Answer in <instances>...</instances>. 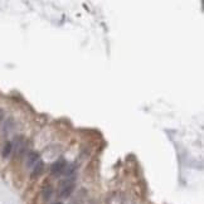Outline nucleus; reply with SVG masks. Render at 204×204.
I'll return each mask as SVG.
<instances>
[{"label":"nucleus","mask_w":204,"mask_h":204,"mask_svg":"<svg viewBox=\"0 0 204 204\" xmlns=\"http://www.w3.org/2000/svg\"><path fill=\"white\" fill-rule=\"evenodd\" d=\"M51 195H52V188H51V186L44 188V189H43V199H44V200H48V199L51 198Z\"/></svg>","instance_id":"6"},{"label":"nucleus","mask_w":204,"mask_h":204,"mask_svg":"<svg viewBox=\"0 0 204 204\" xmlns=\"http://www.w3.org/2000/svg\"><path fill=\"white\" fill-rule=\"evenodd\" d=\"M39 161H40V156H39V154L35 153V151H32V153H29L28 156H27L25 166H27L28 169H33V168H34Z\"/></svg>","instance_id":"1"},{"label":"nucleus","mask_w":204,"mask_h":204,"mask_svg":"<svg viewBox=\"0 0 204 204\" xmlns=\"http://www.w3.org/2000/svg\"><path fill=\"white\" fill-rule=\"evenodd\" d=\"M66 166H67L66 161H64L63 159H61V160L56 161V163L52 165V168H51V173H52L53 175H59V174L63 173V170L66 169Z\"/></svg>","instance_id":"2"},{"label":"nucleus","mask_w":204,"mask_h":204,"mask_svg":"<svg viewBox=\"0 0 204 204\" xmlns=\"http://www.w3.org/2000/svg\"><path fill=\"white\" fill-rule=\"evenodd\" d=\"M73 189H74V185H69V186L62 188V190H61V198H68L72 194Z\"/></svg>","instance_id":"3"},{"label":"nucleus","mask_w":204,"mask_h":204,"mask_svg":"<svg viewBox=\"0 0 204 204\" xmlns=\"http://www.w3.org/2000/svg\"><path fill=\"white\" fill-rule=\"evenodd\" d=\"M58 204H59V203H58Z\"/></svg>","instance_id":"7"},{"label":"nucleus","mask_w":204,"mask_h":204,"mask_svg":"<svg viewBox=\"0 0 204 204\" xmlns=\"http://www.w3.org/2000/svg\"><path fill=\"white\" fill-rule=\"evenodd\" d=\"M43 170V163L39 161L34 168H33V173H32V176H35V175H39L40 171Z\"/></svg>","instance_id":"5"},{"label":"nucleus","mask_w":204,"mask_h":204,"mask_svg":"<svg viewBox=\"0 0 204 204\" xmlns=\"http://www.w3.org/2000/svg\"><path fill=\"white\" fill-rule=\"evenodd\" d=\"M12 150H13L12 142H7V144L4 145V148H3V153H2L3 158H8V156L10 155V153H12Z\"/></svg>","instance_id":"4"}]
</instances>
